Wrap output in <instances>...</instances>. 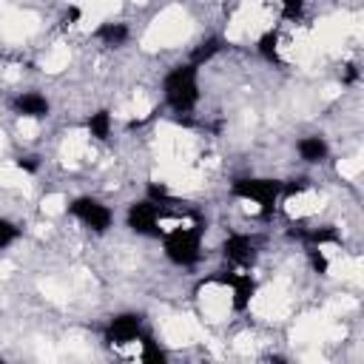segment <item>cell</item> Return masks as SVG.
<instances>
[{"instance_id":"obj_6","label":"cell","mask_w":364,"mask_h":364,"mask_svg":"<svg viewBox=\"0 0 364 364\" xmlns=\"http://www.w3.org/2000/svg\"><path fill=\"white\" fill-rule=\"evenodd\" d=\"M213 282L230 287V296H233L230 304H233L236 313H242V310L250 307V299L256 296V279H253L250 270H242V273H216Z\"/></svg>"},{"instance_id":"obj_14","label":"cell","mask_w":364,"mask_h":364,"mask_svg":"<svg viewBox=\"0 0 364 364\" xmlns=\"http://www.w3.org/2000/svg\"><path fill=\"white\" fill-rule=\"evenodd\" d=\"M222 48H225V46H222V37H208V40H202V43L193 48V54H191V60H188V63H193V65L199 68V65L210 63Z\"/></svg>"},{"instance_id":"obj_3","label":"cell","mask_w":364,"mask_h":364,"mask_svg":"<svg viewBox=\"0 0 364 364\" xmlns=\"http://www.w3.org/2000/svg\"><path fill=\"white\" fill-rule=\"evenodd\" d=\"M230 193L245 199V202H256L262 216H270L279 196H282V179H270V176H239L230 182Z\"/></svg>"},{"instance_id":"obj_16","label":"cell","mask_w":364,"mask_h":364,"mask_svg":"<svg viewBox=\"0 0 364 364\" xmlns=\"http://www.w3.org/2000/svg\"><path fill=\"white\" fill-rule=\"evenodd\" d=\"M139 344H142L139 358H142L145 364H165V353L159 350V344H156L148 333H142V336H139Z\"/></svg>"},{"instance_id":"obj_17","label":"cell","mask_w":364,"mask_h":364,"mask_svg":"<svg viewBox=\"0 0 364 364\" xmlns=\"http://www.w3.org/2000/svg\"><path fill=\"white\" fill-rule=\"evenodd\" d=\"M20 239V228L11 222V219H6V216H0V250H6V247H11L14 242Z\"/></svg>"},{"instance_id":"obj_5","label":"cell","mask_w":364,"mask_h":364,"mask_svg":"<svg viewBox=\"0 0 364 364\" xmlns=\"http://www.w3.org/2000/svg\"><path fill=\"white\" fill-rule=\"evenodd\" d=\"M159 205L151 202V199H139L134 205H128V213H125V225L136 233V236H162V228H159Z\"/></svg>"},{"instance_id":"obj_1","label":"cell","mask_w":364,"mask_h":364,"mask_svg":"<svg viewBox=\"0 0 364 364\" xmlns=\"http://www.w3.org/2000/svg\"><path fill=\"white\" fill-rule=\"evenodd\" d=\"M162 94L171 111L176 114H191L199 102V80H196V65L193 63H179L173 65L165 80H162Z\"/></svg>"},{"instance_id":"obj_7","label":"cell","mask_w":364,"mask_h":364,"mask_svg":"<svg viewBox=\"0 0 364 364\" xmlns=\"http://www.w3.org/2000/svg\"><path fill=\"white\" fill-rule=\"evenodd\" d=\"M139 336H142V316L139 313H119L105 324V341L108 344L122 347V344L139 341Z\"/></svg>"},{"instance_id":"obj_23","label":"cell","mask_w":364,"mask_h":364,"mask_svg":"<svg viewBox=\"0 0 364 364\" xmlns=\"http://www.w3.org/2000/svg\"><path fill=\"white\" fill-rule=\"evenodd\" d=\"M80 17H82L80 6H68V9H65V17H63V20H65V26H74V23H77Z\"/></svg>"},{"instance_id":"obj_2","label":"cell","mask_w":364,"mask_h":364,"mask_svg":"<svg viewBox=\"0 0 364 364\" xmlns=\"http://www.w3.org/2000/svg\"><path fill=\"white\" fill-rule=\"evenodd\" d=\"M202 219L196 216L193 225H179L168 233H162V250L165 256L179 267H193L202 256Z\"/></svg>"},{"instance_id":"obj_20","label":"cell","mask_w":364,"mask_h":364,"mask_svg":"<svg viewBox=\"0 0 364 364\" xmlns=\"http://www.w3.org/2000/svg\"><path fill=\"white\" fill-rule=\"evenodd\" d=\"M304 11V0H282V17L284 20H299Z\"/></svg>"},{"instance_id":"obj_19","label":"cell","mask_w":364,"mask_h":364,"mask_svg":"<svg viewBox=\"0 0 364 364\" xmlns=\"http://www.w3.org/2000/svg\"><path fill=\"white\" fill-rule=\"evenodd\" d=\"M148 199L156 202V205L171 202V191H168V185H165V182H151V185H148Z\"/></svg>"},{"instance_id":"obj_22","label":"cell","mask_w":364,"mask_h":364,"mask_svg":"<svg viewBox=\"0 0 364 364\" xmlns=\"http://www.w3.org/2000/svg\"><path fill=\"white\" fill-rule=\"evenodd\" d=\"M17 168L26 171V173H34V171L40 168V162H37V156H20V159H17Z\"/></svg>"},{"instance_id":"obj_8","label":"cell","mask_w":364,"mask_h":364,"mask_svg":"<svg viewBox=\"0 0 364 364\" xmlns=\"http://www.w3.org/2000/svg\"><path fill=\"white\" fill-rule=\"evenodd\" d=\"M222 253H225L228 262H233L239 267H250L256 262V242L247 233H228V239L222 245Z\"/></svg>"},{"instance_id":"obj_15","label":"cell","mask_w":364,"mask_h":364,"mask_svg":"<svg viewBox=\"0 0 364 364\" xmlns=\"http://www.w3.org/2000/svg\"><path fill=\"white\" fill-rule=\"evenodd\" d=\"M88 134L94 136V139H100V142H105L108 136H111V111H105V108H100V111H94L91 117H88Z\"/></svg>"},{"instance_id":"obj_9","label":"cell","mask_w":364,"mask_h":364,"mask_svg":"<svg viewBox=\"0 0 364 364\" xmlns=\"http://www.w3.org/2000/svg\"><path fill=\"white\" fill-rule=\"evenodd\" d=\"M11 108H14V114H20L26 119H46L48 111H51V102L40 91H23V94L14 97Z\"/></svg>"},{"instance_id":"obj_10","label":"cell","mask_w":364,"mask_h":364,"mask_svg":"<svg viewBox=\"0 0 364 364\" xmlns=\"http://www.w3.org/2000/svg\"><path fill=\"white\" fill-rule=\"evenodd\" d=\"M296 151H299V156H301L304 162L316 165V162H324V159H327L330 145H327V139H324V136L310 134V136H301V139L296 142Z\"/></svg>"},{"instance_id":"obj_13","label":"cell","mask_w":364,"mask_h":364,"mask_svg":"<svg viewBox=\"0 0 364 364\" xmlns=\"http://www.w3.org/2000/svg\"><path fill=\"white\" fill-rule=\"evenodd\" d=\"M256 51H259L262 60L279 65V63H282V57H279V31H276V28H267V31L256 40Z\"/></svg>"},{"instance_id":"obj_11","label":"cell","mask_w":364,"mask_h":364,"mask_svg":"<svg viewBox=\"0 0 364 364\" xmlns=\"http://www.w3.org/2000/svg\"><path fill=\"white\" fill-rule=\"evenodd\" d=\"M94 37H97L102 46L119 48V46H125V43H128L131 31H128V26H125V23H114V20H105V23H100V26H97Z\"/></svg>"},{"instance_id":"obj_18","label":"cell","mask_w":364,"mask_h":364,"mask_svg":"<svg viewBox=\"0 0 364 364\" xmlns=\"http://www.w3.org/2000/svg\"><path fill=\"white\" fill-rule=\"evenodd\" d=\"M307 259H310V264H313V270H316L318 276H324V273L330 270V262H327V256H324L321 247H307Z\"/></svg>"},{"instance_id":"obj_4","label":"cell","mask_w":364,"mask_h":364,"mask_svg":"<svg viewBox=\"0 0 364 364\" xmlns=\"http://www.w3.org/2000/svg\"><path fill=\"white\" fill-rule=\"evenodd\" d=\"M68 213H71L74 219H80V222H82L88 230H94V233H105V230L111 228V222H114L111 208L102 205V202L94 199V196H77V199L68 205Z\"/></svg>"},{"instance_id":"obj_12","label":"cell","mask_w":364,"mask_h":364,"mask_svg":"<svg viewBox=\"0 0 364 364\" xmlns=\"http://www.w3.org/2000/svg\"><path fill=\"white\" fill-rule=\"evenodd\" d=\"M293 239L304 242L307 247H321V245H330V242H338V233L327 225V228H304V230H293L290 233Z\"/></svg>"},{"instance_id":"obj_21","label":"cell","mask_w":364,"mask_h":364,"mask_svg":"<svg viewBox=\"0 0 364 364\" xmlns=\"http://www.w3.org/2000/svg\"><path fill=\"white\" fill-rule=\"evenodd\" d=\"M310 188V179H304V176H299V179H290V182H282V193H301V191H307Z\"/></svg>"}]
</instances>
